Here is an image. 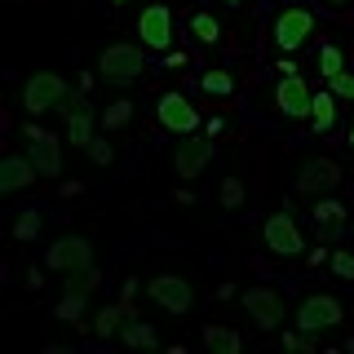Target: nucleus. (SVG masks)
Here are the masks:
<instances>
[{"mask_svg": "<svg viewBox=\"0 0 354 354\" xmlns=\"http://www.w3.org/2000/svg\"><path fill=\"white\" fill-rule=\"evenodd\" d=\"M310 124H315L319 133H328L332 124H337V93H319V97H315V111H310Z\"/></svg>", "mask_w": 354, "mask_h": 354, "instance_id": "obj_19", "label": "nucleus"}, {"mask_svg": "<svg viewBox=\"0 0 354 354\" xmlns=\"http://www.w3.org/2000/svg\"><path fill=\"white\" fill-rule=\"evenodd\" d=\"M319 66H324V75H328V80L346 71V58H341V49H337V44H324V49H319Z\"/></svg>", "mask_w": 354, "mask_h": 354, "instance_id": "obj_24", "label": "nucleus"}, {"mask_svg": "<svg viewBox=\"0 0 354 354\" xmlns=\"http://www.w3.org/2000/svg\"><path fill=\"white\" fill-rule=\"evenodd\" d=\"M332 270H337L341 274V279H354V252H346V248H337V252H332Z\"/></svg>", "mask_w": 354, "mask_h": 354, "instance_id": "obj_29", "label": "nucleus"}, {"mask_svg": "<svg viewBox=\"0 0 354 354\" xmlns=\"http://www.w3.org/2000/svg\"><path fill=\"white\" fill-rule=\"evenodd\" d=\"M243 310H248V319L261 332L283 328V301L270 292V288H248V292H243Z\"/></svg>", "mask_w": 354, "mask_h": 354, "instance_id": "obj_5", "label": "nucleus"}, {"mask_svg": "<svg viewBox=\"0 0 354 354\" xmlns=\"http://www.w3.org/2000/svg\"><path fill=\"white\" fill-rule=\"evenodd\" d=\"M204 346L213 354H239V332L235 328H204Z\"/></svg>", "mask_w": 354, "mask_h": 354, "instance_id": "obj_18", "label": "nucleus"}, {"mask_svg": "<svg viewBox=\"0 0 354 354\" xmlns=\"http://www.w3.org/2000/svg\"><path fill=\"white\" fill-rule=\"evenodd\" d=\"M129 120H133V102H124V97H120V102H111V106H106L102 124H106V129H124Z\"/></svg>", "mask_w": 354, "mask_h": 354, "instance_id": "obj_26", "label": "nucleus"}, {"mask_svg": "<svg viewBox=\"0 0 354 354\" xmlns=\"http://www.w3.org/2000/svg\"><path fill=\"white\" fill-rule=\"evenodd\" d=\"M221 204H226V208L243 204V182H239V177H226V182H221Z\"/></svg>", "mask_w": 354, "mask_h": 354, "instance_id": "obj_28", "label": "nucleus"}, {"mask_svg": "<svg viewBox=\"0 0 354 354\" xmlns=\"http://www.w3.org/2000/svg\"><path fill=\"white\" fill-rule=\"evenodd\" d=\"M49 266H53V270H62V274H84L88 266H93L88 239H80V235H62V239L49 248Z\"/></svg>", "mask_w": 354, "mask_h": 354, "instance_id": "obj_4", "label": "nucleus"}, {"mask_svg": "<svg viewBox=\"0 0 354 354\" xmlns=\"http://www.w3.org/2000/svg\"><path fill=\"white\" fill-rule=\"evenodd\" d=\"M84 288H75V292H66L62 297V301H58V319H66V324H75V319H80L84 315Z\"/></svg>", "mask_w": 354, "mask_h": 354, "instance_id": "obj_21", "label": "nucleus"}, {"mask_svg": "<svg viewBox=\"0 0 354 354\" xmlns=\"http://www.w3.org/2000/svg\"><path fill=\"white\" fill-rule=\"evenodd\" d=\"M147 292H151V301L164 306L169 315H186V310H191V283H186L182 274H160V279L147 283Z\"/></svg>", "mask_w": 354, "mask_h": 354, "instance_id": "obj_8", "label": "nucleus"}, {"mask_svg": "<svg viewBox=\"0 0 354 354\" xmlns=\"http://www.w3.org/2000/svg\"><path fill=\"white\" fill-rule=\"evenodd\" d=\"M93 115H88V106H75V111H66V133H71V147H88L93 142Z\"/></svg>", "mask_w": 354, "mask_h": 354, "instance_id": "obj_17", "label": "nucleus"}, {"mask_svg": "<svg viewBox=\"0 0 354 354\" xmlns=\"http://www.w3.org/2000/svg\"><path fill=\"white\" fill-rule=\"evenodd\" d=\"M274 102L288 120H310V111H315V93L306 88V80L297 71H283L279 88H274Z\"/></svg>", "mask_w": 354, "mask_h": 354, "instance_id": "obj_3", "label": "nucleus"}, {"mask_svg": "<svg viewBox=\"0 0 354 354\" xmlns=\"http://www.w3.org/2000/svg\"><path fill=\"white\" fill-rule=\"evenodd\" d=\"M97 66H102V75H106L111 84H129V80H138V75H142L147 58H142L138 44H111Z\"/></svg>", "mask_w": 354, "mask_h": 354, "instance_id": "obj_1", "label": "nucleus"}, {"mask_svg": "<svg viewBox=\"0 0 354 354\" xmlns=\"http://www.w3.org/2000/svg\"><path fill=\"white\" fill-rule=\"evenodd\" d=\"M315 226H324V235L337 239L341 226H346V208H341L337 199H319V204H315Z\"/></svg>", "mask_w": 354, "mask_h": 354, "instance_id": "obj_16", "label": "nucleus"}, {"mask_svg": "<svg viewBox=\"0 0 354 354\" xmlns=\"http://www.w3.org/2000/svg\"><path fill=\"white\" fill-rule=\"evenodd\" d=\"M27 142H31V160H36V169L44 177H58V169H62V142L53 138V133L36 129V124L27 129Z\"/></svg>", "mask_w": 354, "mask_h": 354, "instance_id": "obj_13", "label": "nucleus"}, {"mask_svg": "<svg viewBox=\"0 0 354 354\" xmlns=\"http://www.w3.org/2000/svg\"><path fill=\"white\" fill-rule=\"evenodd\" d=\"M213 133H208V138H191V133H186V142H177V177H199L208 169V164H213Z\"/></svg>", "mask_w": 354, "mask_h": 354, "instance_id": "obj_10", "label": "nucleus"}, {"mask_svg": "<svg viewBox=\"0 0 354 354\" xmlns=\"http://www.w3.org/2000/svg\"><path fill=\"white\" fill-rule=\"evenodd\" d=\"M14 235H18V239H36V235H40V213H36V208H27V213L18 217Z\"/></svg>", "mask_w": 354, "mask_h": 354, "instance_id": "obj_27", "label": "nucleus"}, {"mask_svg": "<svg viewBox=\"0 0 354 354\" xmlns=\"http://www.w3.org/2000/svg\"><path fill=\"white\" fill-rule=\"evenodd\" d=\"M138 36H142V44H147V49H169V44H173V14H169V5L142 9Z\"/></svg>", "mask_w": 354, "mask_h": 354, "instance_id": "obj_9", "label": "nucleus"}, {"mask_svg": "<svg viewBox=\"0 0 354 354\" xmlns=\"http://www.w3.org/2000/svg\"><path fill=\"white\" fill-rule=\"evenodd\" d=\"M332 93H337V97H354V75H346V71H341V75H332Z\"/></svg>", "mask_w": 354, "mask_h": 354, "instance_id": "obj_31", "label": "nucleus"}, {"mask_svg": "<svg viewBox=\"0 0 354 354\" xmlns=\"http://www.w3.org/2000/svg\"><path fill=\"white\" fill-rule=\"evenodd\" d=\"M36 160H27V155H9V160H0V195H14L22 186L36 182Z\"/></svg>", "mask_w": 354, "mask_h": 354, "instance_id": "obj_15", "label": "nucleus"}, {"mask_svg": "<svg viewBox=\"0 0 354 354\" xmlns=\"http://www.w3.org/2000/svg\"><path fill=\"white\" fill-rule=\"evenodd\" d=\"M266 248L279 252V257H297V252L306 248L292 213H270V217H266Z\"/></svg>", "mask_w": 354, "mask_h": 354, "instance_id": "obj_7", "label": "nucleus"}, {"mask_svg": "<svg viewBox=\"0 0 354 354\" xmlns=\"http://www.w3.org/2000/svg\"><path fill=\"white\" fill-rule=\"evenodd\" d=\"M310 27H315V18H310L306 9H283L279 22H274V40H279L283 53H292V49H301V44H306Z\"/></svg>", "mask_w": 354, "mask_h": 354, "instance_id": "obj_14", "label": "nucleus"}, {"mask_svg": "<svg viewBox=\"0 0 354 354\" xmlns=\"http://www.w3.org/2000/svg\"><path fill=\"white\" fill-rule=\"evenodd\" d=\"M191 31H195V40H204V44H217V36H221V27H217L213 14H195L191 18Z\"/></svg>", "mask_w": 354, "mask_h": 354, "instance_id": "obj_23", "label": "nucleus"}, {"mask_svg": "<svg viewBox=\"0 0 354 354\" xmlns=\"http://www.w3.org/2000/svg\"><path fill=\"white\" fill-rule=\"evenodd\" d=\"M341 324V301L337 297H306L301 310H297V328L301 332H324V328H337Z\"/></svg>", "mask_w": 354, "mask_h": 354, "instance_id": "obj_6", "label": "nucleus"}, {"mask_svg": "<svg viewBox=\"0 0 354 354\" xmlns=\"http://www.w3.org/2000/svg\"><path fill=\"white\" fill-rule=\"evenodd\" d=\"M120 319H124V306H106L102 315H97V324H93V337H111V332L120 328Z\"/></svg>", "mask_w": 354, "mask_h": 354, "instance_id": "obj_25", "label": "nucleus"}, {"mask_svg": "<svg viewBox=\"0 0 354 354\" xmlns=\"http://www.w3.org/2000/svg\"><path fill=\"white\" fill-rule=\"evenodd\" d=\"M332 186H341V169L332 160H306L297 173V191L301 195H324Z\"/></svg>", "mask_w": 354, "mask_h": 354, "instance_id": "obj_12", "label": "nucleus"}, {"mask_svg": "<svg viewBox=\"0 0 354 354\" xmlns=\"http://www.w3.org/2000/svg\"><path fill=\"white\" fill-rule=\"evenodd\" d=\"M62 97H66V80H62V75H53V71H36L27 80V88H22V106L36 111V115H40V111H49V106H58Z\"/></svg>", "mask_w": 354, "mask_h": 354, "instance_id": "obj_2", "label": "nucleus"}, {"mask_svg": "<svg viewBox=\"0 0 354 354\" xmlns=\"http://www.w3.org/2000/svg\"><path fill=\"white\" fill-rule=\"evenodd\" d=\"M124 346H142V350H151V346H155V328H151V324H142V319H129V324H124Z\"/></svg>", "mask_w": 354, "mask_h": 354, "instance_id": "obj_20", "label": "nucleus"}, {"mask_svg": "<svg viewBox=\"0 0 354 354\" xmlns=\"http://www.w3.org/2000/svg\"><path fill=\"white\" fill-rule=\"evenodd\" d=\"M350 147H354V124H350Z\"/></svg>", "mask_w": 354, "mask_h": 354, "instance_id": "obj_32", "label": "nucleus"}, {"mask_svg": "<svg viewBox=\"0 0 354 354\" xmlns=\"http://www.w3.org/2000/svg\"><path fill=\"white\" fill-rule=\"evenodd\" d=\"M155 111H160V124L169 129V133H182V138H186V133H195V129H199V111L186 102L182 93H164Z\"/></svg>", "mask_w": 354, "mask_h": 354, "instance_id": "obj_11", "label": "nucleus"}, {"mask_svg": "<svg viewBox=\"0 0 354 354\" xmlns=\"http://www.w3.org/2000/svg\"><path fill=\"white\" fill-rule=\"evenodd\" d=\"M84 151H88V160H93V164H111V160H115V151H111V142H106V138H93Z\"/></svg>", "mask_w": 354, "mask_h": 354, "instance_id": "obj_30", "label": "nucleus"}, {"mask_svg": "<svg viewBox=\"0 0 354 354\" xmlns=\"http://www.w3.org/2000/svg\"><path fill=\"white\" fill-rule=\"evenodd\" d=\"M199 84H204V93H213V97H226L230 88H235L230 71H204V75H199Z\"/></svg>", "mask_w": 354, "mask_h": 354, "instance_id": "obj_22", "label": "nucleus"}]
</instances>
